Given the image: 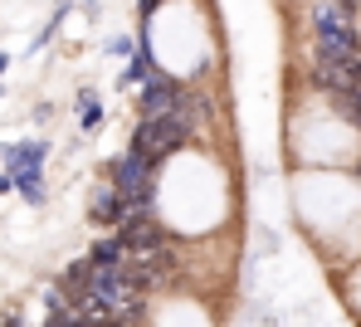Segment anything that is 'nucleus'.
Wrapping results in <instances>:
<instances>
[{
    "label": "nucleus",
    "instance_id": "nucleus-7",
    "mask_svg": "<svg viewBox=\"0 0 361 327\" xmlns=\"http://www.w3.org/2000/svg\"><path fill=\"white\" fill-rule=\"evenodd\" d=\"M332 98V108L352 123V128H361V88H347V93H327Z\"/></svg>",
    "mask_w": 361,
    "mask_h": 327
},
{
    "label": "nucleus",
    "instance_id": "nucleus-11",
    "mask_svg": "<svg viewBox=\"0 0 361 327\" xmlns=\"http://www.w3.org/2000/svg\"><path fill=\"white\" fill-rule=\"evenodd\" d=\"M157 5H161V0H137V15H142V20H152V15H157Z\"/></svg>",
    "mask_w": 361,
    "mask_h": 327
},
{
    "label": "nucleus",
    "instance_id": "nucleus-5",
    "mask_svg": "<svg viewBox=\"0 0 361 327\" xmlns=\"http://www.w3.org/2000/svg\"><path fill=\"white\" fill-rule=\"evenodd\" d=\"M122 215H127V200L118 196V186H113V181L93 186V200H88V220H93V225H118Z\"/></svg>",
    "mask_w": 361,
    "mask_h": 327
},
{
    "label": "nucleus",
    "instance_id": "nucleus-8",
    "mask_svg": "<svg viewBox=\"0 0 361 327\" xmlns=\"http://www.w3.org/2000/svg\"><path fill=\"white\" fill-rule=\"evenodd\" d=\"M122 259H127V249L118 245V235H108V240H98L88 249V264H122Z\"/></svg>",
    "mask_w": 361,
    "mask_h": 327
},
{
    "label": "nucleus",
    "instance_id": "nucleus-10",
    "mask_svg": "<svg viewBox=\"0 0 361 327\" xmlns=\"http://www.w3.org/2000/svg\"><path fill=\"white\" fill-rule=\"evenodd\" d=\"M78 15H83V20H98L103 5H98V0H78Z\"/></svg>",
    "mask_w": 361,
    "mask_h": 327
},
{
    "label": "nucleus",
    "instance_id": "nucleus-14",
    "mask_svg": "<svg viewBox=\"0 0 361 327\" xmlns=\"http://www.w3.org/2000/svg\"><path fill=\"white\" fill-rule=\"evenodd\" d=\"M5 327H25V323H20V313H10V318H5Z\"/></svg>",
    "mask_w": 361,
    "mask_h": 327
},
{
    "label": "nucleus",
    "instance_id": "nucleus-9",
    "mask_svg": "<svg viewBox=\"0 0 361 327\" xmlns=\"http://www.w3.org/2000/svg\"><path fill=\"white\" fill-rule=\"evenodd\" d=\"M132 49H137V35H113L108 39V54L113 59H132Z\"/></svg>",
    "mask_w": 361,
    "mask_h": 327
},
{
    "label": "nucleus",
    "instance_id": "nucleus-4",
    "mask_svg": "<svg viewBox=\"0 0 361 327\" xmlns=\"http://www.w3.org/2000/svg\"><path fill=\"white\" fill-rule=\"evenodd\" d=\"M49 137H20V142H0V166L5 171H44L49 161Z\"/></svg>",
    "mask_w": 361,
    "mask_h": 327
},
{
    "label": "nucleus",
    "instance_id": "nucleus-6",
    "mask_svg": "<svg viewBox=\"0 0 361 327\" xmlns=\"http://www.w3.org/2000/svg\"><path fill=\"white\" fill-rule=\"evenodd\" d=\"M73 118H78V128H83V132L103 128V98H98L93 88H83V93L73 98Z\"/></svg>",
    "mask_w": 361,
    "mask_h": 327
},
{
    "label": "nucleus",
    "instance_id": "nucleus-3",
    "mask_svg": "<svg viewBox=\"0 0 361 327\" xmlns=\"http://www.w3.org/2000/svg\"><path fill=\"white\" fill-rule=\"evenodd\" d=\"M185 103V83L171 78V73H152L147 83H142V93H137V118H157V113H171Z\"/></svg>",
    "mask_w": 361,
    "mask_h": 327
},
{
    "label": "nucleus",
    "instance_id": "nucleus-12",
    "mask_svg": "<svg viewBox=\"0 0 361 327\" xmlns=\"http://www.w3.org/2000/svg\"><path fill=\"white\" fill-rule=\"evenodd\" d=\"M0 196H15V181H10V171H0Z\"/></svg>",
    "mask_w": 361,
    "mask_h": 327
},
{
    "label": "nucleus",
    "instance_id": "nucleus-16",
    "mask_svg": "<svg viewBox=\"0 0 361 327\" xmlns=\"http://www.w3.org/2000/svg\"><path fill=\"white\" fill-rule=\"evenodd\" d=\"M357 176H361V166H357Z\"/></svg>",
    "mask_w": 361,
    "mask_h": 327
},
{
    "label": "nucleus",
    "instance_id": "nucleus-13",
    "mask_svg": "<svg viewBox=\"0 0 361 327\" xmlns=\"http://www.w3.org/2000/svg\"><path fill=\"white\" fill-rule=\"evenodd\" d=\"M5 73H10V54L0 49V78H5Z\"/></svg>",
    "mask_w": 361,
    "mask_h": 327
},
{
    "label": "nucleus",
    "instance_id": "nucleus-2",
    "mask_svg": "<svg viewBox=\"0 0 361 327\" xmlns=\"http://www.w3.org/2000/svg\"><path fill=\"white\" fill-rule=\"evenodd\" d=\"M195 132V93L185 88V103L171 108V113H157V118H137V128L127 142H137L142 152H152L157 161H166L171 152H180Z\"/></svg>",
    "mask_w": 361,
    "mask_h": 327
},
{
    "label": "nucleus",
    "instance_id": "nucleus-1",
    "mask_svg": "<svg viewBox=\"0 0 361 327\" xmlns=\"http://www.w3.org/2000/svg\"><path fill=\"white\" fill-rule=\"evenodd\" d=\"M312 44H317V59H327V64H361V35L352 20V5H342V0L317 5L312 10Z\"/></svg>",
    "mask_w": 361,
    "mask_h": 327
},
{
    "label": "nucleus",
    "instance_id": "nucleus-15",
    "mask_svg": "<svg viewBox=\"0 0 361 327\" xmlns=\"http://www.w3.org/2000/svg\"><path fill=\"white\" fill-rule=\"evenodd\" d=\"M54 5H78V0H54Z\"/></svg>",
    "mask_w": 361,
    "mask_h": 327
}]
</instances>
